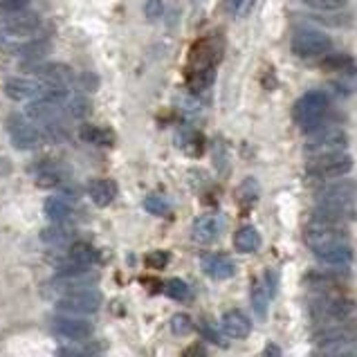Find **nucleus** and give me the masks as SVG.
I'll return each mask as SVG.
<instances>
[{
  "instance_id": "42",
  "label": "nucleus",
  "mask_w": 357,
  "mask_h": 357,
  "mask_svg": "<svg viewBox=\"0 0 357 357\" xmlns=\"http://www.w3.org/2000/svg\"><path fill=\"white\" fill-rule=\"evenodd\" d=\"M166 263H169V254L166 252H153V254H149V257H147V266L149 268L160 270V268H164Z\"/></svg>"
},
{
  "instance_id": "7",
  "label": "nucleus",
  "mask_w": 357,
  "mask_h": 357,
  "mask_svg": "<svg viewBox=\"0 0 357 357\" xmlns=\"http://www.w3.org/2000/svg\"><path fill=\"white\" fill-rule=\"evenodd\" d=\"M290 47H292V52L301 58H319L330 52L333 41H330V36L324 32L305 28L294 34Z\"/></svg>"
},
{
  "instance_id": "1",
  "label": "nucleus",
  "mask_w": 357,
  "mask_h": 357,
  "mask_svg": "<svg viewBox=\"0 0 357 357\" xmlns=\"http://www.w3.org/2000/svg\"><path fill=\"white\" fill-rule=\"evenodd\" d=\"M305 243L314 252V257L324 261L326 266L344 268L353 261V248L348 243L346 225L312 218L305 227Z\"/></svg>"
},
{
  "instance_id": "37",
  "label": "nucleus",
  "mask_w": 357,
  "mask_h": 357,
  "mask_svg": "<svg viewBox=\"0 0 357 357\" xmlns=\"http://www.w3.org/2000/svg\"><path fill=\"white\" fill-rule=\"evenodd\" d=\"M301 3L317 12H337L342 10V7H346L348 0H301Z\"/></svg>"
},
{
  "instance_id": "5",
  "label": "nucleus",
  "mask_w": 357,
  "mask_h": 357,
  "mask_svg": "<svg viewBox=\"0 0 357 357\" xmlns=\"http://www.w3.org/2000/svg\"><path fill=\"white\" fill-rule=\"evenodd\" d=\"M353 169V158L348 153H330V155L308 158V166H305V175L308 180L317 182H330L344 177Z\"/></svg>"
},
{
  "instance_id": "38",
  "label": "nucleus",
  "mask_w": 357,
  "mask_h": 357,
  "mask_svg": "<svg viewBox=\"0 0 357 357\" xmlns=\"http://www.w3.org/2000/svg\"><path fill=\"white\" fill-rule=\"evenodd\" d=\"M317 357H357V344L321 348V351L317 353Z\"/></svg>"
},
{
  "instance_id": "43",
  "label": "nucleus",
  "mask_w": 357,
  "mask_h": 357,
  "mask_svg": "<svg viewBox=\"0 0 357 357\" xmlns=\"http://www.w3.org/2000/svg\"><path fill=\"white\" fill-rule=\"evenodd\" d=\"M202 335H205L207 339H209V342L211 344H218V346H225L223 344V337H220L218 333H216V330H214V326H211V324H202Z\"/></svg>"
},
{
  "instance_id": "26",
  "label": "nucleus",
  "mask_w": 357,
  "mask_h": 357,
  "mask_svg": "<svg viewBox=\"0 0 357 357\" xmlns=\"http://www.w3.org/2000/svg\"><path fill=\"white\" fill-rule=\"evenodd\" d=\"M234 248L238 252H243V254H252V252H257L261 248V236L257 232V227H252V225H245L241 227L236 232L234 236Z\"/></svg>"
},
{
  "instance_id": "15",
  "label": "nucleus",
  "mask_w": 357,
  "mask_h": 357,
  "mask_svg": "<svg viewBox=\"0 0 357 357\" xmlns=\"http://www.w3.org/2000/svg\"><path fill=\"white\" fill-rule=\"evenodd\" d=\"M41 28V16L34 12H19V14H7L0 21V30L14 36H30Z\"/></svg>"
},
{
  "instance_id": "9",
  "label": "nucleus",
  "mask_w": 357,
  "mask_h": 357,
  "mask_svg": "<svg viewBox=\"0 0 357 357\" xmlns=\"http://www.w3.org/2000/svg\"><path fill=\"white\" fill-rule=\"evenodd\" d=\"M312 339L319 348L357 344V321H339V324L317 326Z\"/></svg>"
},
{
  "instance_id": "24",
  "label": "nucleus",
  "mask_w": 357,
  "mask_h": 357,
  "mask_svg": "<svg viewBox=\"0 0 357 357\" xmlns=\"http://www.w3.org/2000/svg\"><path fill=\"white\" fill-rule=\"evenodd\" d=\"M79 138L88 144H95V147H113L115 144V133L104 126H92V124H83L79 129Z\"/></svg>"
},
{
  "instance_id": "48",
  "label": "nucleus",
  "mask_w": 357,
  "mask_h": 357,
  "mask_svg": "<svg viewBox=\"0 0 357 357\" xmlns=\"http://www.w3.org/2000/svg\"><path fill=\"white\" fill-rule=\"evenodd\" d=\"M3 41H5V34H3V30H0V43H3Z\"/></svg>"
},
{
  "instance_id": "17",
  "label": "nucleus",
  "mask_w": 357,
  "mask_h": 357,
  "mask_svg": "<svg viewBox=\"0 0 357 357\" xmlns=\"http://www.w3.org/2000/svg\"><path fill=\"white\" fill-rule=\"evenodd\" d=\"M200 266L202 272L216 281H225V279H232L236 274V263L225 254H205L200 259Z\"/></svg>"
},
{
  "instance_id": "16",
  "label": "nucleus",
  "mask_w": 357,
  "mask_h": 357,
  "mask_svg": "<svg viewBox=\"0 0 357 357\" xmlns=\"http://www.w3.org/2000/svg\"><path fill=\"white\" fill-rule=\"evenodd\" d=\"M45 83L34 81V79H23V76H12L5 81V95L14 101H30V99H41L43 97Z\"/></svg>"
},
{
  "instance_id": "10",
  "label": "nucleus",
  "mask_w": 357,
  "mask_h": 357,
  "mask_svg": "<svg viewBox=\"0 0 357 357\" xmlns=\"http://www.w3.org/2000/svg\"><path fill=\"white\" fill-rule=\"evenodd\" d=\"M104 303V296L97 290H81L72 292L65 296H58L56 299V310L67 312V314H92L101 308Z\"/></svg>"
},
{
  "instance_id": "6",
  "label": "nucleus",
  "mask_w": 357,
  "mask_h": 357,
  "mask_svg": "<svg viewBox=\"0 0 357 357\" xmlns=\"http://www.w3.org/2000/svg\"><path fill=\"white\" fill-rule=\"evenodd\" d=\"M346 147H348V138L339 126H321V129L308 133L305 155L319 158V155H330V153H344Z\"/></svg>"
},
{
  "instance_id": "21",
  "label": "nucleus",
  "mask_w": 357,
  "mask_h": 357,
  "mask_svg": "<svg viewBox=\"0 0 357 357\" xmlns=\"http://www.w3.org/2000/svg\"><path fill=\"white\" fill-rule=\"evenodd\" d=\"M14 52L25 61L23 65H32V63H39L41 58L52 52V43H50L47 39H34V41H28V43L16 45Z\"/></svg>"
},
{
  "instance_id": "28",
  "label": "nucleus",
  "mask_w": 357,
  "mask_h": 357,
  "mask_svg": "<svg viewBox=\"0 0 357 357\" xmlns=\"http://www.w3.org/2000/svg\"><path fill=\"white\" fill-rule=\"evenodd\" d=\"M351 65H353V58L348 56L346 52H328L326 56H321V67L328 70V72H339V74H342Z\"/></svg>"
},
{
  "instance_id": "34",
  "label": "nucleus",
  "mask_w": 357,
  "mask_h": 357,
  "mask_svg": "<svg viewBox=\"0 0 357 357\" xmlns=\"http://www.w3.org/2000/svg\"><path fill=\"white\" fill-rule=\"evenodd\" d=\"M144 209L153 216H166L169 214V200H164L162 195H149L144 200Z\"/></svg>"
},
{
  "instance_id": "36",
  "label": "nucleus",
  "mask_w": 357,
  "mask_h": 357,
  "mask_svg": "<svg viewBox=\"0 0 357 357\" xmlns=\"http://www.w3.org/2000/svg\"><path fill=\"white\" fill-rule=\"evenodd\" d=\"M171 330H173V335L177 337H184V335H189L191 330H193V321L189 314H173L171 317Z\"/></svg>"
},
{
  "instance_id": "46",
  "label": "nucleus",
  "mask_w": 357,
  "mask_h": 357,
  "mask_svg": "<svg viewBox=\"0 0 357 357\" xmlns=\"http://www.w3.org/2000/svg\"><path fill=\"white\" fill-rule=\"evenodd\" d=\"M254 3H257V0H241V5H238V12H236V16H245L248 14L252 7H254Z\"/></svg>"
},
{
  "instance_id": "14",
  "label": "nucleus",
  "mask_w": 357,
  "mask_h": 357,
  "mask_svg": "<svg viewBox=\"0 0 357 357\" xmlns=\"http://www.w3.org/2000/svg\"><path fill=\"white\" fill-rule=\"evenodd\" d=\"M52 333L67 342H83L92 335V324L76 317H56L52 319Z\"/></svg>"
},
{
  "instance_id": "11",
  "label": "nucleus",
  "mask_w": 357,
  "mask_h": 357,
  "mask_svg": "<svg viewBox=\"0 0 357 357\" xmlns=\"http://www.w3.org/2000/svg\"><path fill=\"white\" fill-rule=\"evenodd\" d=\"M5 129H7V133H10L12 144L19 151L36 149L41 144V138H43V133H41L34 124H30L23 115H12L10 119H7Z\"/></svg>"
},
{
  "instance_id": "25",
  "label": "nucleus",
  "mask_w": 357,
  "mask_h": 357,
  "mask_svg": "<svg viewBox=\"0 0 357 357\" xmlns=\"http://www.w3.org/2000/svg\"><path fill=\"white\" fill-rule=\"evenodd\" d=\"M34 177H36V184L41 189H52L63 182V171L61 166H56L52 162H41L34 169Z\"/></svg>"
},
{
  "instance_id": "41",
  "label": "nucleus",
  "mask_w": 357,
  "mask_h": 357,
  "mask_svg": "<svg viewBox=\"0 0 357 357\" xmlns=\"http://www.w3.org/2000/svg\"><path fill=\"white\" fill-rule=\"evenodd\" d=\"M30 0H0V10L7 14H19V12H28Z\"/></svg>"
},
{
  "instance_id": "4",
  "label": "nucleus",
  "mask_w": 357,
  "mask_h": 357,
  "mask_svg": "<svg viewBox=\"0 0 357 357\" xmlns=\"http://www.w3.org/2000/svg\"><path fill=\"white\" fill-rule=\"evenodd\" d=\"M328 106H330V99L324 90H308L305 95L296 99L292 117L294 122L299 124V129H303L305 133H312L321 129L324 117L328 115Z\"/></svg>"
},
{
  "instance_id": "18",
  "label": "nucleus",
  "mask_w": 357,
  "mask_h": 357,
  "mask_svg": "<svg viewBox=\"0 0 357 357\" xmlns=\"http://www.w3.org/2000/svg\"><path fill=\"white\" fill-rule=\"evenodd\" d=\"M225 229V218L216 214H207L195 218L193 223V238L198 243H214L216 238L223 234Z\"/></svg>"
},
{
  "instance_id": "22",
  "label": "nucleus",
  "mask_w": 357,
  "mask_h": 357,
  "mask_svg": "<svg viewBox=\"0 0 357 357\" xmlns=\"http://www.w3.org/2000/svg\"><path fill=\"white\" fill-rule=\"evenodd\" d=\"M88 195L97 207H108L117 195V184L113 180H92L88 186Z\"/></svg>"
},
{
  "instance_id": "33",
  "label": "nucleus",
  "mask_w": 357,
  "mask_h": 357,
  "mask_svg": "<svg viewBox=\"0 0 357 357\" xmlns=\"http://www.w3.org/2000/svg\"><path fill=\"white\" fill-rule=\"evenodd\" d=\"M43 135L50 142H65L67 140V126H65L63 119H58V122H52V124H45Z\"/></svg>"
},
{
  "instance_id": "32",
  "label": "nucleus",
  "mask_w": 357,
  "mask_h": 357,
  "mask_svg": "<svg viewBox=\"0 0 357 357\" xmlns=\"http://www.w3.org/2000/svg\"><path fill=\"white\" fill-rule=\"evenodd\" d=\"M164 292H166V296H171L175 301L189 299V285H186L182 279H171V281H166Z\"/></svg>"
},
{
  "instance_id": "40",
  "label": "nucleus",
  "mask_w": 357,
  "mask_h": 357,
  "mask_svg": "<svg viewBox=\"0 0 357 357\" xmlns=\"http://www.w3.org/2000/svg\"><path fill=\"white\" fill-rule=\"evenodd\" d=\"M162 12H164V0H147V3H144V14H147L149 21L160 19Z\"/></svg>"
},
{
  "instance_id": "47",
  "label": "nucleus",
  "mask_w": 357,
  "mask_h": 357,
  "mask_svg": "<svg viewBox=\"0 0 357 357\" xmlns=\"http://www.w3.org/2000/svg\"><path fill=\"white\" fill-rule=\"evenodd\" d=\"M238 5H241V0H225V7H227V10L232 12V14L238 12Z\"/></svg>"
},
{
  "instance_id": "8",
  "label": "nucleus",
  "mask_w": 357,
  "mask_h": 357,
  "mask_svg": "<svg viewBox=\"0 0 357 357\" xmlns=\"http://www.w3.org/2000/svg\"><path fill=\"white\" fill-rule=\"evenodd\" d=\"M317 205H339V207H355L357 200V182L348 180V177H339V180H330L321 189L314 193Z\"/></svg>"
},
{
  "instance_id": "44",
  "label": "nucleus",
  "mask_w": 357,
  "mask_h": 357,
  "mask_svg": "<svg viewBox=\"0 0 357 357\" xmlns=\"http://www.w3.org/2000/svg\"><path fill=\"white\" fill-rule=\"evenodd\" d=\"M182 357H205V348H202L200 344H193L182 353Z\"/></svg>"
},
{
  "instance_id": "23",
  "label": "nucleus",
  "mask_w": 357,
  "mask_h": 357,
  "mask_svg": "<svg viewBox=\"0 0 357 357\" xmlns=\"http://www.w3.org/2000/svg\"><path fill=\"white\" fill-rule=\"evenodd\" d=\"M72 214L74 207L65 195H52V198L45 200V216L54 220V223H65V220H70Z\"/></svg>"
},
{
  "instance_id": "3",
  "label": "nucleus",
  "mask_w": 357,
  "mask_h": 357,
  "mask_svg": "<svg viewBox=\"0 0 357 357\" xmlns=\"http://www.w3.org/2000/svg\"><path fill=\"white\" fill-rule=\"evenodd\" d=\"M310 317L317 326L357 319V303L335 292H317L310 299Z\"/></svg>"
},
{
  "instance_id": "12",
  "label": "nucleus",
  "mask_w": 357,
  "mask_h": 357,
  "mask_svg": "<svg viewBox=\"0 0 357 357\" xmlns=\"http://www.w3.org/2000/svg\"><path fill=\"white\" fill-rule=\"evenodd\" d=\"M97 283V274L86 270H61L56 272V277L50 281V288H54L56 292L72 294V292H81V290H90V285Z\"/></svg>"
},
{
  "instance_id": "39",
  "label": "nucleus",
  "mask_w": 357,
  "mask_h": 357,
  "mask_svg": "<svg viewBox=\"0 0 357 357\" xmlns=\"http://www.w3.org/2000/svg\"><path fill=\"white\" fill-rule=\"evenodd\" d=\"M257 195H259V184L254 177H248V180L241 184V189H238V200L252 202V200H257Z\"/></svg>"
},
{
  "instance_id": "13",
  "label": "nucleus",
  "mask_w": 357,
  "mask_h": 357,
  "mask_svg": "<svg viewBox=\"0 0 357 357\" xmlns=\"http://www.w3.org/2000/svg\"><path fill=\"white\" fill-rule=\"evenodd\" d=\"M25 70L36 74V79L45 86H58V88H67L70 83H74V72L70 65L65 63H32V65H23Z\"/></svg>"
},
{
  "instance_id": "2",
  "label": "nucleus",
  "mask_w": 357,
  "mask_h": 357,
  "mask_svg": "<svg viewBox=\"0 0 357 357\" xmlns=\"http://www.w3.org/2000/svg\"><path fill=\"white\" fill-rule=\"evenodd\" d=\"M223 52H225V41L216 36V34L195 41L189 54V76H186L189 88L193 92H202L211 86V81L216 76V65L223 58Z\"/></svg>"
},
{
  "instance_id": "45",
  "label": "nucleus",
  "mask_w": 357,
  "mask_h": 357,
  "mask_svg": "<svg viewBox=\"0 0 357 357\" xmlns=\"http://www.w3.org/2000/svg\"><path fill=\"white\" fill-rule=\"evenodd\" d=\"M263 357H283V355H281V348L277 344H268L266 351H263Z\"/></svg>"
},
{
  "instance_id": "20",
  "label": "nucleus",
  "mask_w": 357,
  "mask_h": 357,
  "mask_svg": "<svg viewBox=\"0 0 357 357\" xmlns=\"http://www.w3.org/2000/svg\"><path fill=\"white\" fill-rule=\"evenodd\" d=\"M28 117L41 126L52 124L63 117V106H56L52 101H45V99H34L28 106Z\"/></svg>"
},
{
  "instance_id": "29",
  "label": "nucleus",
  "mask_w": 357,
  "mask_h": 357,
  "mask_svg": "<svg viewBox=\"0 0 357 357\" xmlns=\"http://www.w3.org/2000/svg\"><path fill=\"white\" fill-rule=\"evenodd\" d=\"M270 292L266 290V285H263V281L254 283L252 288V305H254V312H257V317L263 319L268 314V303H270Z\"/></svg>"
},
{
  "instance_id": "19",
  "label": "nucleus",
  "mask_w": 357,
  "mask_h": 357,
  "mask_svg": "<svg viewBox=\"0 0 357 357\" xmlns=\"http://www.w3.org/2000/svg\"><path fill=\"white\" fill-rule=\"evenodd\" d=\"M220 328L223 333L232 339H245L252 333V321L245 312L241 310H227L220 319Z\"/></svg>"
},
{
  "instance_id": "31",
  "label": "nucleus",
  "mask_w": 357,
  "mask_h": 357,
  "mask_svg": "<svg viewBox=\"0 0 357 357\" xmlns=\"http://www.w3.org/2000/svg\"><path fill=\"white\" fill-rule=\"evenodd\" d=\"M101 346H61L56 351V357H101Z\"/></svg>"
},
{
  "instance_id": "30",
  "label": "nucleus",
  "mask_w": 357,
  "mask_h": 357,
  "mask_svg": "<svg viewBox=\"0 0 357 357\" xmlns=\"http://www.w3.org/2000/svg\"><path fill=\"white\" fill-rule=\"evenodd\" d=\"M65 110H67V115L70 117H74V119H83V117H88L90 115V101L83 97V95H76V97H70L65 101V106H63Z\"/></svg>"
},
{
  "instance_id": "27",
  "label": "nucleus",
  "mask_w": 357,
  "mask_h": 357,
  "mask_svg": "<svg viewBox=\"0 0 357 357\" xmlns=\"http://www.w3.org/2000/svg\"><path fill=\"white\" fill-rule=\"evenodd\" d=\"M74 238V229L67 227L63 223H56L52 227H45L43 232H41V241L47 243V245H58V248H63Z\"/></svg>"
},
{
  "instance_id": "35",
  "label": "nucleus",
  "mask_w": 357,
  "mask_h": 357,
  "mask_svg": "<svg viewBox=\"0 0 357 357\" xmlns=\"http://www.w3.org/2000/svg\"><path fill=\"white\" fill-rule=\"evenodd\" d=\"M337 86L344 92H357V65L355 63L337 76Z\"/></svg>"
}]
</instances>
